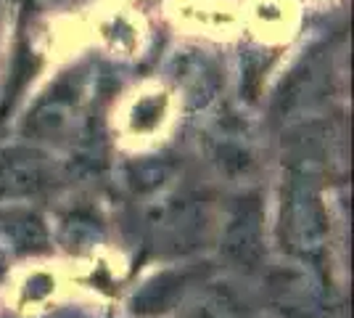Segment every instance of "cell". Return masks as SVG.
Returning a JSON list of instances; mask_svg holds the SVG:
<instances>
[{
    "instance_id": "cell-1",
    "label": "cell",
    "mask_w": 354,
    "mask_h": 318,
    "mask_svg": "<svg viewBox=\"0 0 354 318\" xmlns=\"http://www.w3.org/2000/svg\"><path fill=\"white\" fill-rule=\"evenodd\" d=\"M278 233L283 249L301 263H317L325 255L330 223L323 197L310 178L294 175L283 186Z\"/></svg>"
},
{
    "instance_id": "cell-2",
    "label": "cell",
    "mask_w": 354,
    "mask_h": 318,
    "mask_svg": "<svg viewBox=\"0 0 354 318\" xmlns=\"http://www.w3.org/2000/svg\"><path fill=\"white\" fill-rule=\"evenodd\" d=\"M220 249L230 265L257 271L265 260V210L259 194H243L233 202L222 223Z\"/></svg>"
},
{
    "instance_id": "cell-3",
    "label": "cell",
    "mask_w": 354,
    "mask_h": 318,
    "mask_svg": "<svg viewBox=\"0 0 354 318\" xmlns=\"http://www.w3.org/2000/svg\"><path fill=\"white\" fill-rule=\"evenodd\" d=\"M56 181L53 162L37 149L14 146L0 152V202H19L43 194Z\"/></svg>"
},
{
    "instance_id": "cell-4",
    "label": "cell",
    "mask_w": 354,
    "mask_h": 318,
    "mask_svg": "<svg viewBox=\"0 0 354 318\" xmlns=\"http://www.w3.org/2000/svg\"><path fill=\"white\" fill-rule=\"evenodd\" d=\"M148 228L156 233V239L162 244L183 249L204 236L207 212H204V204H198L191 197L162 199L148 212Z\"/></svg>"
},
{
    "instance_id": "cell-5",
    "label": "cell",
    "mask_w": 354,
    "mask_h": 318,
    "mask_svg": "<svg viewBox=\"0 0 354 318\" xmlns=\"http://www.w3.org/2000/svg\"><path fill=\"white\" fill-rule=\"evenodd\" d=\"M183 294H185V276L177 271H164L153 279H148L140 287V292H135L130 310L138 318L164 316V313L175 310V305L183 300Z\"/></svg>"
},
{
    "instance_id": "cell-6",
    "label": "cell",
    "mask_w": 354,
    "mask_h": 318,
    "mask_svg": "<svg viewBox=\"0 0 354 318\" xmlns=\"http://www.w3.org/2000/svg\"><path fill=\"white\" fill-rule=\"evenodd\" d=\"M6 239L16 252H40L48 244V228L35 212H11L3 218Z\"/></svg>"
},
{
    "instance_id": "cell-7",
    "label": "cell",
    "mask_w": 354,
    "mask_h": 318,
    "mask_svg": "<svg viewBox=\"0 0 354 318\" xmlns=\"http://www.w3.org/2000/svg\"><path fill=\"white\" fill-rule=\"evenodd\" d=\"M6 260H8V252H6V247L0 244V279H3V273H6Z\"/></svg>"
}]
</instances>
